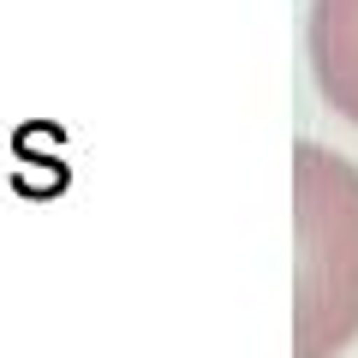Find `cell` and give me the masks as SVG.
<instances>
[{
    "label": "cell",
    "mask_w": 358,
    "mask_h": 358,
    "mask_svg": "<svg viewBox=\"0 0 358 358\" xmlns=\"http://www.w3.org/2000/svg\"><path fill=\"white\" fill-rule=\"evenodd\" d=\"M293 358H341L358 334V167L322 143L293 162Z\"/></svg>",
    "instance_id": "6da1fadb"
},
{
    "label": "cell",
    "mask_w": 358,
    "mask_h": 358,
    "mask_svg": "<svg viewBox=\"0 0 358 358\" xmlns=\"http://www.w3.org/2000/svg\"><path fill=\"white\" fill-rule=\"evenodd\" d=\"M305 42L322 102L358 126V0H310Z\"/></svg>",
    "instance_id": "7a4b0ae2"
}]
</instances>
